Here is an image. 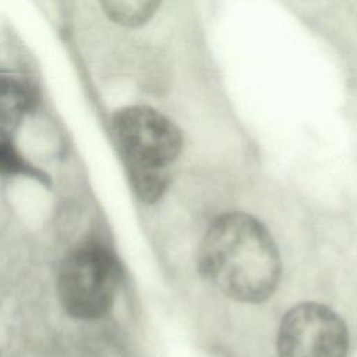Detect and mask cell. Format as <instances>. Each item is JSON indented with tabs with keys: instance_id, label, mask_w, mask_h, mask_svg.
I'll list each match as a JSON object with an SVG mask.
<instances>
[{
	"instance_id": "6",
	"label": "cell",
	"mask_w": 357,
	"mask_h": 357,
	"mask_svg": "<svg viewBox=\"0 0 357 357\" xmlns=\"http://www.w3.org/2000/svg\"><path fill=\"white\" fill-rule=\"evenodd\" d=\"M105 14L121 26H139L156 11L160 0H99Z\"/></svg>"
},
{
	"instance_id": "4",
	"label": "cell",
	"mask_w": 357,
	"mask_h": 357,
	"mask_svg": "<svg viewBox=\"0 0 357 357\" xmlns=\"http://www.w3.org/2000/svg\"><path fill=\"white\" fill-rule=\"evenodd\" d=\"M347 329L336 312L319 303H301L282 318L279 357H346Z\"/></svg>"
},
{
	"instance_id": "1",
	"label": "cell",
	"mask_w": 357,
	"mask_h": 357,
	"mask_svg": "<svg viewBox=\"0 0 357 357\" xmlns=\"http://www.w3.org/2000/svg\"><path fill=\"white\" fill-rule=\"evenodd\" d=\"M201 273L223 294L261 303L276 289L280 258L269 231L255 218L230 212L216 218L198 248Z\"/></svg>"
},
{
	"instance_id": "3",
	"label": "cell",
	"mask_w": 357,
	"mask_h": 357,
	"mask_svg": "<svg viewBox=\"0 0 357 357\" xmlns=\"http://www.w3.org/2000/svg\"><path fill=\"white\" fill-rule=\"evenodd\" d=\"M121 268L114 254L102 244L86 243L71 251L59 273V294L67 312L95 319L107 312L117 294Z\"/></svg>"
},
{
	"instance_id": "2",
	"label": "cell",
	"mask_w": 357,
	"mask_h": 357,
	"mask_svg": "<svg viewBox=\"0 0 357 357\" xmlns=\"http://www.w3.org/2000/svg\"><path fill=\"white\" fill-rule=\"evenodd\" d=\"M112 130L134 192L144 202L158 201L169 183L167 167L181 152V132L166 116L141 105L119 110Z\"/></svg>"
},
{
	"instance_id": "5",
	"label": "cell",
	"mask_w": 357,
	"mask_h": 357,
	"mask_svg": "<svg viewBox=\"0 0 357 357\" xmlns=\"http://www.w3.org/2000/svg\"><path fill=\"white\" fill-rule=\"evenodd\" d=\"M31 95L15 78L0 75V172L43 178L18 152L14 137L31 109Z\"/></svg>"
}]
</instances>
